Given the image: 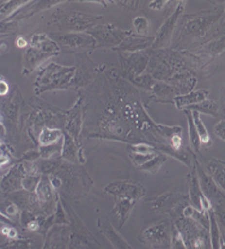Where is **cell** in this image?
Segmentation results:
<instances>
[{
	"mask_svg": "<svg viewBox=\"0 0 225 249\" xmlns=\"http://www.w3.org/2000/svg\"><path fill=\"white\" fill-rule=\"evenodd\" d=\"M185 1H178L173 12L167 17V19L163 22V24L157 31L155 36V42L152 46L151 51H159V49H168L172 47L173 37H174L175 29L178 19L183 15V9H185Z\"/></svg>",
	"mask_w": 225,
	"mask_h": 249,
	"instance_id": "cell-13",
	"label": "cell"
},
{
	"mask_svg": "<svg viewBox=\"0 0 225 249\" xmlns=\"http://www.w3.org/2000/svg\"><path fill=\"white\" fill-rule=\"evenodd\" d=\"M76 56V72L71 82V88H85L94 82L97 74L102 71L100 65L96 64L87 56V53H77Z\"/></svg>",
	"mask_w": 225,
	"mask_h": 249,
	"instance_id": "cell-14",
	"label": "cell"
},
{
	"mask_svg": "<svg viewBox=\"0 0 225 249\" xmlns=\"http://www.w3.org/2000/svg\"><path fill=\"white\" fill-rule=\"evenodd\" d=\"M155 36L149 35H138V34L133 33L125 40L122 41L120 46L116 47L114 51L116 52H126V53H134V52H145L150 51L154 46Z\"/></svg>",
	"mask_w": 225,
	"mask_h": 249,
	"instance_id": "cell-22",
	"label": "cell"
},
{
	"mask_svg": "<svg viewBox=\"0 0 225 249\" xmlns=\"http://www.w3.org/2000/svg\"><path fill=\"white\" fill-rule=\"evenodd\" d=\"M209 214V237H211L212 249H222V232L219 229L214 210L208 212Z\"/></svg>",
	"mask_w": 225,
	"mask_h": 249,
	"instance_id": "cell-30",
	"label": "cell"
},
{
	"mask_svg": "<svg viewBox=\"0 0 225 249\" xmlns=\"http://www.w3.org/2000/svg\"><path fill=\"white\" fill-rule=\"evenodd\" d=\"M53 56V54L46 53L41 49L29 46L27 49H24V53H23L22 73L27 76L37 69L40 70L41 67H43V64Z\"/></svg>",
	"mask_w": 225,
	"mask_h": 249,
	"instance_id": "cell-21",
	"label": "cell"
},
{
	"mask_svg": "<svg viewBox=\"0 0 225 249\" xmlns=\"http://www.w3.org/2000/svg\"><path fill=\"white\" fill-rule=\"evenodd\" d=\"M43 102H40L38 105L34 103L30 106L32 111L29 114H27V131L29 137L32 140L35 142L36 145H38V137H40L41 132L46 127H53V128H59V123H64L65 124V110H60L56 113L55 110L58 109L51 107L49 105L42 106Z\"/></svg>",
	"mask_w": 225,
	"mask_h": 249,
	"instance_id": "cell-5",
	"label": "cell"
},
{
	"mask_svg": "<svg viewBox=\"0 0 225 249\" xmlns=\"http://www.w3.org/2000/svg\"><path fill=\"white\" fill-rule=\"evenodd\" d=\"M155 155H138V154H131V152H128L129 160H131V162L133 163V165L137 168V169H138L139 167H141L143 164H145L147 160H151Z\"/></svg>",
	"mask_w": 225,
	"mask_h": 249,
	"instance_id": "cell-43",
	"label": "cell"
},
{
	"mask_svg": "<svg viewBox=\"0 0 225 249\" xmlns=\"http://www.w3.org/2000/svg\"><path fill=\"white\" fill-rule=\"evenodd\" d=\"M41 178H42V175H40V174H28L24 178V180H23V189L28 192H32V193H35L38 185H40Z\"/></svg>",
	"mask_w": 225,
	"mask_h": 249,
	"instance_id": "cell-40",
	"label": "cell"
},
{
	"mask_svg": "<svg viewBox=\"0 0 225 249\" xmlns=\"http://www.w3.org/2000/svg\"><path fill=\"white\" fill-rule=\"evenodd\" d=\"M167 155L162 154V152H158L151 158V160H147L145 164L141 165V167L138 168V170L143 171V173L146 174H156L158 173V170L161 169V167L165 163L167 160Z\"/></svg>",
	"mask_w": 225,
	"mask_h": 249,
	"instance_id": "cell-33",
	"label": "cell"
},
{
	"mask_svg": "<svg viewBox=\"0 0 225 249\" xmlns=\"http://www.w3.org/2000/svg\"><path fill=\"white\" fill-rule=\"evenodd\" d=\"M223 38H224V42H225V35H223Z\"/></svg>",
	"mask_w": 225,
	"mask_h": 249,
	"instance_id": "cell-53",
	"label": "cell"
},
{
	"mask_svg": "<svg viewBox=\"0 0 225 249\" xmlns=\"http://www.w3.org/2000/svg\"><path fill=\"white\" fill-rule=\"evenodd\" d=\"M23 106L22 93L17 85H14V91L1 102V124L12 138L19 136L20 124H23Z\"/></svg>",
	"mask_w": 225,
	"mask_h": 249,
	"instance_id": "cell-8",
	"label": "cell"
},
{
	"mask_svg": "<svg viewBox=\"0 0 225 249\" xmlns=\"http://www.w3.org/2000/svg\"><path fill=\"white\" fill-rule=\"evenodd\" d=\"M136 204L137 201L128 199H115V205L110 212V216H115L119 220V228H122L126 224Z\"/></svg>",
	"mask_w": 225,
	"mask_h": 249,
	"instance_id": "cell-27",
	"label": "cell"
},
{
	"mask_svg": "<svg viewBox=\"0 0 225 249\" xmlns=\"http://www.w3.org/2000/svg\"><path fill=\"white\" fill-rule=\"evenodd\" d=\"M28 1H1L0 4V15L1 22L9 19L12 15H15L20 7L24 6Z\"/></svg>",
	"mask_w": 225,
	"mask_h": 249,
	"instance_id": "cell-35",
	"label": "cell"
},
{
	"mask_svg": "<svg viewBox=\"0 0 225 249\" xmlns=\"http://www.w3.org/2000/svg\"><path fill=\"white\" fill-rule=\"evenodd\" d=\"M208 93L209 91L206 89L193 90L192 92H188L186 95L176 96L173 101V105L180 110H186V109L192 107L194 105H198V103L208 100Z\"/></svg>",
	"mask_w": 225,
	"mask_h": 249,
	"instance_id": "cell-25",
	"label": "cell"
},
{
	"mask_svg": "<svg viewBox=\"0 0 225 249\" xmlns=\"http://www.w3.org/2000/svg\"><path fill=\"white\" fill-rule=\"evenodd\" d=\"M29 43V46L41 49V51L46 52V53L53 54L54 56L59 55L61 53V48L59 47L58 43L54 40H52L46 34H34L32 37H30Z\"/></svg>",
	"mask_w": 225,
	"mask_h": 249,
	"instance_id": "cell-26",
	"label": "cell"
},
{
	"mask_svg": "<svg viewBox=\"0 0 225 249\" xmlns=\"http://www.w3.org/2000/svg\"><path fill=\"white\" fill-rule=\"evenodd\" d=\"M188 110L198 111V113L206 114V115L209 116H219V113H221V105H219L218 101L205 100L203 101V102L198 103V105H194L192 107H190Z\"/></svg>",
	"mask_w": 225,
	"mask_h": 249,
	"instance_id": "cell-31",
	"label": "cell"
},
{
	"mask_svg": "<svg viewBox=\"0 0 225 249\" xmlns=\"http://www.w3.org/2000/svg\"><path fill=\"white\" fill-rule=\"evenodd\" d=\"M27 175V167H25V163L22 162V160H17L16 164L10 167L1 178V192L4 196H7L9 194L14 193V192L23 189L22 183Z\"/></svg>",
	"mask_w": 225,
	"mask_h": 249,
	"instance_id": "cell-18",
	"label": "cell"
},
{
	"mask_svg": "<svg viewBox=\"0 0 225 249\" xmlns=\"http://www.w3.org/2000/svg\"><path fill=\"white\" fill-rule=\"evenodd\" d=\"M213 131H214V134L225 142V119L219 121L218 124H216Z\"/></svg>",
	"mask_w": 225,
	"mask_h": 249,
	"instance_id": "cell-46",
	"label": "cell"
},
{
	"mask_svg": "<svg viewBox=\"0 0 225 249\" xmlns=\"http://www.w3.org/2000/svg\"><path fill=\"white\" fill-rule=\"evenodd\" d=\"M64 140V129L53 128V127H46L42 129L40 137H38V147L48 146V145L58 144Z\"/></svg>",
	"mask_w": 225,
	"mask_h": 249,
	"instance_id": "cell-29",
	"label": "cell"
},
{
	"mask_svg": "<svg viewBox=\"0 0 225 249\" xmlns=\"http://www.w3.org/2000/svg\"><path fill=\"white\" fill-rule=\"evenodd\" d=\"M223 35H225V9H224V14L221 18V22H219L218 27H217L216 37L214 38H218V36L221 37V36H223Z\"/></svg>",
	"mask_w": 225,
	"mask_h": 249,
	"instance_id": "cell-49",
	"label": "cell"
},
{
	"mask_svg": "<svg viewBox=\"0 0 225 249\" xmlns=\"http://www.w3.org/2000/svg\"><path fill=\"white\" fill-rule=\"evenodd\" d=\"M97 227L115 249H134L128 242H126V240L120 233L114 229L112 223L107 219L105 216L98 217Z\"/></svg>",
	"mask_w": 225,
	"mask_h": 249,
	"instance_id": "cell-24",
	"label": "cell"
},
{
	"mask_svg": "<svg viewBox=\"0 0 225 249\" xmlns=\"http://www.w3.org/2000/svg\"><path fill=\"white\" fill-rule=\"evenodd\" d=\"M9 93H10L9 84H7L4 79H1L0 80V95H1L2 98H4V97H6Z\"/></svg>",
	"mask_w": 225,
	"mask_h": 249,
	"instance_id": "cell-51",
	"label": "cell"
},
{
	"mask_svg": "<svg viewBox=\"0 0 225 249\" xmlns=\"http://www.w3.org/2000/svg\"><path fill=\"white\" fill-rule=\"evenodd\" d=\"M183 111H185L186 119H187L190 142V145H192L194 151L199 152L200 151V147H201V140H200V137H199L198 129H196V127H195V123H194L193 111L188 110V109H186V110H183Z\"/></svg>",
	"mask_w": 225,
	"mask_h": 249,
	"instance_id": "cell-32",
	"label": "cell"
},
{
	"mask_svg": "<svg viewBox=\"0 0 225 249\" xmlns=\"http://www.w3.org/2000/svg\"><path fill=\"white\" fill-rule=\"evenodd\" d=\"M206 170L217 183V186L225 193V162L216 160V158H211L208 160Z\"/></svg>",
	"mask_w": 225,
	"mask_h": 249,
	"instance_id": "cell-28",
	"label": "cell"
},
{
	"mask_svg": "<svg viewBox=\"0 0 225 249\" xmlns=\"http://www.w3.org/2000/svg\"><path fill=\"white\" fill-rule=\"evenodd\" d=\"M102 16L84 14L79 11H66L56 9L51 16V23L60 33H87L100 24Z\"/></svg>",
	"mask_w": 225,
	"mask_h": 249,
	"instance_id": "cell-6",
	"label": "cell"
},
{
	"mask_svg": "<svg viewBox=\"0 0 225 249\" xmlns=\"http://www.w3.org/2000/svg\"><path fill=\"white\" fill-rule=\"evenodd\" d=\"M173 222L164 219L147 225L141 230L139 240L141 243L155 249L170 248L172 245Z\"/></svg>",
	"mask_w": 225,
	"mask_h": 249,
	"instance_id": "cell-11",
	"label": "cell"
},
{
	"mask_svg": "<svg viewBox=\"0 0 225 249\" xmlns=\"http://www.w3.org/2000/svg\"><path fill=\"white\" fill-rule=\"evenodd\" d=\"M14 150L10 147L9 144L6 142H1V170L4 171V169H6L9 165H14L16 164L17 160H15L14 158Z\"/></svg>",
	"mask_w": 225,
	"mask_h": 249,
	"instance_id": "cell-37",
	"label": "cell"
},
{
	"mask_svg": "<svg viewBox=\"0 0 225 249\" xmlns=\"http://www.w3.org/2000/svg\"><path fill=\"white\" fill-rule=\"evenodd\" d=\"M64 131L69 133L76 142H81V133L83 128V119H84V98L78 97L71 109L65 110Z\"/></svg>",
	"mask_w": 225,
	"mask_h": 249,
	"instance_id": "cell-17",
	"label": "cell"
},
{
	"mask_svg": "<svg viewBox=\"0 0 225 249\" xmlns=\"http://www.w3.org/2000/svg\"><path fill=\"white\" fill-rule=\"evenodd\" d=\"M224 9L225 2H222L213 9L181 16L170 48L180 52L193 51L213 40Z\"/></svg>",
	"mask_w": 225,
	"mask_h": 249,
	"instance_id": "cell-1",
	"label": "cell"
},
{
	"mask_svg": "<svg viewBox=\"0 0 225 249\" xmlns=\"http://www.w3.org/2000/svg\"><path fill=\"white\" fill-rule=\"evenodd\" d=\"M133 30L120 29L114 24H98L87 34L92 36L96 41L97 48H112L115 49L122 43L127 36L132 34Z\"/></svg>",
	"mask_w": 225,
	"mask_h": 249,
	"instance_id": "cell-12",
	"label": "cell"
},
{
	"mask_svg": "<svg viewBox=\"0 0 225 249\" xmlns=\"http://www.w3.org/2000/svg\"><path fill=\"white\" fill-rule=\"evenodd\" d=\"M15 43H16V46L18 47V48H22V49L23 48L27 49L30 45V43L27 41V38L23 37V36H18V37L16 38V42Z\"/></svg>",
	"mask_w": 225,
	"mask_h": 249,
	"instance_id": "cell-52",
	"label": "cell"
},
{
	"mask_svg": "<svg viewBox=\"0 0 225 249\" xmlns=\"http://www.w3.org/2000/svg\"><path fill=\"white\" fill-rule=\"evenodd\" d=\"M51 175H56L61 181L58 191L60 196L66 201L78 200L87 196L91 189L94 181L87 170L78 164H72L61 158L58 168Z\"/></svg>",
	"mask_w": 225,
	"mask_h": 249,
	"instance_id": "cell-3",
	"label": "cell"
},
{
	"mask_svg": "<svg viewBox=\"0 0 225 249\" xmlns=\"http://www.w3.org/2000/svg\"><path fill=\"white\" fill-rule=\"evenodd\" d=\"M104 192L115 196V199H128L137 202L146 194L144 186L136 181H113L104 187Z\"/></svg>",
	"mask_w": 225,
	"mask_h": 249,
	"instance_id": "cell-16",
	"label": "cell"
},
{
	"mask_svg": "<svg viewBox=\"0 0 225 249\" xmlns=\"http://www.w3.org/2000/svg\"><path fill=\"white\" fill-rule=\"evenodd\" d=\"M185 240L187 249H212L209 229L192 218L180 217L173 222Z\"/></svg>",
	"mask_w": 225,
	"mask_h": 249,
	"instance_id": "cell-7",
	"label": "cell"
},
{
	"mask_svg": "<svg viewBox=\"0 0 225 249\" xmlns=\"http://www.w3.org/2000/svg\"><path fill=\"white\" fill-rule=\"evenodd\" d=\"M150 209L154 212L167 213L172 222L182 217V210L190 204V196L176 191H168L149 200Z\"/></svg>",
	"mask_w": 225,
	"mask_h": 249,
	"instance_id": "cell-9",
	"label": "cell"
},
{
	"mask_svg": "<svg viewBox=\"0 0 225 249\" xmlns=\"http://www.w3.org/2000/svg\"><path fill=\"white\" fill-rule=\"evenodd\" d=\"M169 5V1H158V0H155V1L149 2V9L151 10H163V7L168 6Z\"/></svg>",
	"mask_w": 225,
	"mask_h": 249,
	"instance_id": "cell-50",
	"label": "cell"
},
{
	"mask_svg": "<svg viewBox=\"0 0 225 249\" xmlns=\"http://www.w3.org/2000/svg\"><path fill=\"white\" fill-rule=\"evenodd\" d=\"M49 37L67 53H85L97 48L95 38L87 33H52Z\"/></svg>",
	"mask_w": 225,
	"mask_h": 249,
	"instance_id": "cell-10",
	"label": "cell"
},
{
	"mask_svg": "<svg viewBox=\"0 0 225 249\" xmlns=\"http://www.w3.org/2000/svg\"><path fill=\"white\" fill-rule=\"evenodd\" d=\"M98 126H100V132L89 134V138L115 140V142H123L127 144L150 142L140 132L137 131L123 119L113 93L109 101L105 103L104 111L101 115Z\"/></svg>",
	"mask_w": 225,
	"mask_h": 249,
	"instance_id": "cell-2",
	"label": "cell"
},
{
	"mask_svg": "<svg viewBox=\"0 0 225 249\" xmlns=\"http://www.w3.org/2000/svg\"><path fill=\"white\" fill-rule=\"evenodd\" d=\"M119 61L121 65V76H141L146 73L150 53L149 51L134 53L119 52Z\"/></svg>",
	"mask_w": 225,
	"mask_h": 249,
	"instance_id": "cell-15",
	"label": "cell"
},
{
	"mask_svg": "<svg viewBox=\"0 0 225 249\" xmlns=\"http://www.w3.org/2000/svg\"><path fill=\"white\" fill-rule=\"evenodd\" d=\"M4 213H5V216L9 217L10 219L15 223V224H20V218H22V209H20L17 204H15V202L9 200L6 207H5Z\"/></svg>",
	"mask_w": 225,
	"mask_h": 249,
	"instance_id": "cell-38",
	"label": "cell"
},
{
	"mask_svg": "<svg viewBox=\"0 0 225 249\" xmlns=\"http://www.w3.org/2000/svg\"><path fill=\"white\" fill-rule=\"evenodd\" d=\"M195 169L196 174H198L199 183H200L203 193L212 201L213 206H216V205L225 206V193L217 186V183L214 182L213 178L209 176L208 171L204 170V168L201 167L200 163H199L198 160H196L195 163Z\"/></svg>",
	"mask_w": 225,
	"mask_h": 249,
	"instance_id": "cell-19",
	"label": "cell"
},
{
	"mask_svg": "<svg viewBox=\"0 0 225 249\" xmlns=\"http://www.w3.org/2000/svg\"><path fill=\"white\" fill-rule=\"evenodd\" d=\"M76 67L63 66L56 62H49L41 67L34 82V93L36 96L53 90H65L71 88Z\"/></svg>",
	"mask_w": 225,
	"mask_h": 249,
	"instance_id": "cell-4",
	"label": "cell"
},
{
	"mask_svg": "<svg viewBox=\"0 0 225 249\" xmlns=\"http://www.w3.org/2000/svg\"><path fill=\"white\" fill-rule=\"evenodd\" d=\"M116 5L123 7L125 10H129V11H137V9L140 5V1H119L116 2Z\"/></svg>",
	"mask_w": 225,
	"mask_h": 249,
	"instance_id": "cell-48",
	"label": "cell"
},
{
	"mask_svg": "<svg viewBox=\"0 0 225 249\" xmlns=\"http://www.w3.org/2000/svg\"><path fill=\"white\" fill-rule=\"evenodd\" d=\"M132 25H133V33L138 34V35H147V31L150 28V22L146 17L144 16H137L132 20Z\"/></svg>",
	"mask_w": 225,
	"mask_h": 249,
	"instance_id": "cell-39",
	"label": "cell"
},
{
	"mask_svg": "<svg viewBox=\"0 0 225 249\" xmlns=\"http://www.w3.org/2000/svg\"><path fill=\"white\" fill-rule=\"evenodd\" d=\"M170 249H187L185 240H183L182 235L178 231V229L175 227V224L173 223L172 228V245H170Z\"/></svg>",
	"mask_w": 225,
	"mask_h": 249,
	"instance_id": "cell-42",
	"label": "cell"
},
{
	"mask_svg": "<svg viewBox=\"0 0 225 249\" xmlns=\"http://www.w3.org/2000/svg\"><path fill=\"white\" fill-rule=\"evenodd\" d=\"M127 151L131 154H138V155H155L158 154L155 144H150V142H139V144H128Z\"/></svg>",
	"mask_w": 225,
	"mask_h": 249,
	"instance_id": "cell-36",
	"label": "cell"
},
{
	"mask_svg": "<svg viewBox=\"0 0 225 249\" xmlns=\"http://www.w3.org/2000/svg\"><path fill=\"white\" fill-rule=\"evenodd\" d=\"M41 160V152L40 149H34L29 150V151L25 152L22 157L19 158V160H24V162H37Z\"/></svg>",
	"mask_w": 225,
	"mask_h": 249,
	"instance_id": "cell-45",
	"label": "cell"
},
{
	"mask_svg": "<svg viewBox=\"0 0 225 249\" xmlns=\"http://www.w3.org/2000/svg\"><path fill=\"white\" fill-rule=\"evenodd\" d=\"M1 233L5 238H7L9 241H15L20 238L19 232L18 230L15 228L14 223H6V222H1Z\"/></svg>",
	"mask_w": 225,
	"mask_h": 249,
	"instance_id": "cell-41",
	"label": "cell"
},
{
	"mask_svg": "<svg viewBox=\"0 0 225 249\" xmlns=\"http://www.w3.org/2000/svg\"><path fill=\"white\" fill-rule=\"evenodd\" d=\"M61 158L72 164L83 165L85 163V156L81 142H76L69 133L64 131V146Z\"/></svg>",
	"mask_w": 225,
	"mask_h": 249,
	"instance_id": "cell-23",
	"label": "cell"
},
{
	"mask_svg": "<svg viewBox=\"0 0 225 249\" xmlns=\"http://www.w3.org/2000/svg\"><path fill=\"white\" fill-rule=\"evenodd\" d=\"M193 111V110H192ZM193 118H194V123H195V127L198 129L199 137H200L201 140V146H211L212 145V138L209 136L208 128H206L205 124H204L203 119H201L200 113L198 111H193Z\"/></svg>",
	"mask_w": 225,
	"mask_h": 249,
	"instance_id": "cell-34",
	"label": "cell"
},
{
	"mask_svg": "<svg viewBox=\"0 0 225 249\" xmlns=\"http://www.w3.org/2000/svg\"><path fill=\"white\" fill-rule=\"evenodd\" d=\"M214 213H216L217 220L218 224H222L225 228V206H221V205H216L213 207Z\"/></svg>",
	"mask_w": 225,
	"mask_h": 249,
	"instance_id": "cell-47",
	"label": "cell"
},
{
	"mask_svg": "<svg viewBox=\"0 0 225 249\" xmlns=\"http://www.w3.org/2000/svg\"><path fill=\"white\" fill-rule=\"evenodd\" d=\"M188 182H190V204L195 207L198 211L203 212V213H208L211 210H213V204L209 200L208 196L203 193L201 191L200 183H199L198 174H196L195 165L193 169H190V173L187 175Z\"/></svg>",
	"mask_w": 225,
	"mask_h": 249,
	"instance_id": "cell-20",
	"label": "cell"
},
{
	"mask_svg": "<svg viewBox=\"0 0 225 249\" xmlns=\"http://www.w3.org/2000/svg\"><path fill=\"white\" fill-rule=\"evenodd\" d=\"M18 23L19 22H16V20H6V22H1V37L16 33L18 28Z\"/></svg>",
	"mask_w": 225,
	"mask_h": 249,
	"instance_id": "cell-44",
	"label": "cell"
}]
</instances>
